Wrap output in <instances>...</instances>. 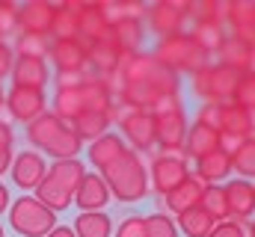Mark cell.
Wrapping results in <instances>:
<instances>
[{
    "label": "cell",
    "mask_w": 255,
    "mask_h": 237,
    "mask_svg": "<svg viewBox=\"0 0 255 237\" xmlns=\"http://www.w3.org/2000/svg\"><path fill=\"white\" fill-rule=\"evenodd\" d=\"M116 101H125L136 110L151 113L163 98L181 95V77L163 68L145 51L139 54H119V65L110 77Z\"/></svg>",
    "instance_id": "cell-1"
},
{
    "label": "cell",
    "mask_w": 255,
    "mask_h": 237,
    "mask_svg": "<svg viewBox=\"0 0 255 237\" xmlns=\"http://www.w3.org/2000/svg\"><path fill=\"white\" fill-rule=\"evenodd\" d=\"M27 139L33 148H39L42 154H51L57 160H71L83 148V142L71 130V124L63 121L54 110H45L39 118H33L27 124Z\"/></svg>",
    "instance_id": "cell-2"
},
{
    "label": "cell",
    "mask_w": 255,
    "mask_h": 237,
    "mask_svg": "<svg viewBox=\"0 0 255 237\" xmlns=\"http://www.w3.org/2000/svg\"><path fill=\"white\" fill-rule=\"evenodd\" d=\"M83 175H86V166L77 157H71V160H54L48 166L45 178L39 181V187H36V199L42 205H48L54 214H60V211H65L74 202V193H77Z\"/></svg>",
    "instance_id": "cell-3"
},
{
    "label": "cell",
    "mask_w": 255,
    "mask_h": 237,
    "mask_svg": "<svg viewBox=\"0 0 255 237\" xmlns=\"http://www.w3.org/2000/svg\"><path fill=\"white\" fill-rule=\"evenodd\" d=\"M101 178L107 181L110 196L116 202H125V205H133V202L145 199V193H148V166L130 148L119 160H113L107 169H101Z\"/></svg>",
    "instance_id": "cell-4"
},
{
    "label": "cell",
    "mask_w": 255,
    "mask_h": 237,
    "mask_svg": "<svg viewBox=\"0 0 255 237\" xmlns=\"http://www.w3.org/2000/svg\"><path fill=\"white\" fill-rule=\"evenodd\" d=\"M107 118H110V124L116 121L122 127V139H125V145H130V151L151 154L157 148V133H154V116L151 113L136 110L125 101H113Z\"/></svg>",
    "instance_id": "cell-5"
},
{
    "label": "cell",
    "mask_w": 255,
    "mask_h": 237,
    "mask_svg": "<svg viewBox=\"0 0 255 237\" xmlns=\"http://www.w3.org/2000/svg\"><path fill=\"white\" fill-rule=\"evenodd\" d=\"M151 57L157 59L163 68H169L172 74H187L190 77L193 71H199L202 65H208L211 57L193 42V36L187 30H181V33H172V36H166V39H157V48H154V54Z\"/></svg>",
    "instance_id": "cell-6"
},
{
    "label": "cell",
    "mask_w": 255,
    "mask_h": 237,
    "mask_svg": "<svg viewBox=\"0 0 255 237\" xmlns=\"http://www.w3.org/2000/svg\"><path fill=\"white\" fill-rule=\"evenodd\" d=\"M238 80H241V71L226 68L211 59L208 65L190 74V89L196 98H202V104H229L235 101Z\"/></svg>",
    "instance_id": "cell-7"
},
{
    "label": "cell",
    "mask_w": 255,
    "mask_h": 237,
    "mask_svg": "<svg viewBox=\"0 0 255 237\" xmlns=\"http://www.w3.org/2000/svg\"><path fill=\"white\" fill-rule=\"evenodd\" d=\"M9 226L21 237H48L57 229V214L36 196H18L9 205Z\"/></svg>",
    "instance_id": "cell-8"
},
{
    "label": "cell",
    "mask_w": 255,
    "mask_h": 237,
    "mask_svg": "<svg viewBox=\"0 0 255 237\" xmlns=\"http://www.w3.org/2000/svg\"><path fill=\"white\" fill-rule=\"evenodd\" d=\"M190 178V166H187V157H172V154H154L151 151V160H148V187L157 193V196H166L172 193L178 184H184Z\"/></svg>",
    "instance_id": "cell-9"
},
{
    "label": "cell",
    "mask_w": 255,
    "mask_h": 237,
    "mask_svg": "<svg viewBox=\"0 0 255 237\" xmlns=\"http://www.w3.org/2000/svg\"><path fill=\"white\" fill-rule=\"evenodd\" d=\"M190 121L184 110H169L154 116V133H157V148L160 154H172V157H184V139H187Z\"/></svg>",
    "instance_id": "cell-10"
},
{
    "label": "cell",
    "mask_w": 255,
    "mask_h": 237,
    "mask_svg": "<svg viewBox=\"0 0 255 237\" xmlns=\"http://www.w3.org/2000/svg\"><path fill=\"white\" fill-rule=\"evenodd\" d=\"M184 24H187V0H157L145 12V27L157 39L181 33Z\"/></svg>",
    "instance_id": "cell-11"
},
{
    "label": "cell",
    "mask_w": 255,
    "mask_h": 237,
    "mask_svg": "<svg viewBox=\"0 0 255 237\" xmlns=\"http://www.w3.org/2000/svg\"><path fill=\"white\" fill-rule=\"evenodd\" d=\"M6 110L9 116L30 124L33 118H39L48 110V95L45 89H21V86H12L6 92Z\"/></svg>",
    "instance_id": "cell-12"
},
{
    "label": "cell",
    "mask_w": 255,
    "mask_h": 237,
    "mask_svg": "<svg viewBox=\"0 0 255 237\" xmlns=\"http://www.w3.org/2000/svg\"><path fill=\"white\" fill-rule=\"evenodd\" d=\"M48 57L54 62L57 74H83L89 68L86 62V45L80 39H65V42H51Z\"/></svg>",
    "instance_id": "cell-13"
},
{
    "label": "cell",
    "mask_w": 255,
    "mask_h": 237,
    "mask_svg": "<svg viewBox=\"0 0 255 237\" xmlns=\"http://www.w3.org/2000/svg\"><path fill=\"white\" fill-rule=\"evenodd\" d=\"M80 98H83V113H101V116H107L110 107H113V101H116L110 80H104V77H98L92 71L83 74Z\"/></svg>",
    "instance_id": "cell-14"
},
{
    "label": "cell",
    "mask_w": 255,
    "mask_h": 237,
    "mask_svg": "<svg viewBox=\"0 0 255 237\" xmlns=\"http://www.w3.org/2000/svg\"><path fill=\"white\" fill-rule=\"evenodd\" d=\"M223 187H226V199H229V220L250 223L255 214V184L247 178H232Z\"/></svg>",
    "instance_id": "cell-15"
},
{
    "label": "cell",
    "mask_w": 255,
    "mask_h": 237,
    "mask_svg": "<svg viewBox=\"0 0 255 237\" xmlns=\"http://www.w3.org/2000/svg\"><path fill=\"white\" fill-rule=\"evenodd\" d=\"M83 9V0H65V3H57L54 9V21L48 27V39L51 42H65V39H80V15Z\"/></svg>",
    "instance_id": "cell-16"
},
{
    "label": "cell",
    "mask_w": 255,
    "mask_h": 237,
    "mask_svg": "<svg viewBox=\"0 0 255 237\" xmlns=\"http://www.w3.org/2000/svg\"><path fill=\"white\" fill-rule=\"evenodd\" d=\"M205 190H208V184L193 172L184 184H178L172 193H166V196H163V205H166V211H169V214H175V217H178V214H187V211H193V208H199V205H202Z\"/></svg>",
    "instance_id": "cell-17"
},
{
    "label": "cell",
    "mask_w": 255,
    "mask_h": 237,
    "mask_svg": "<svg viewBox=\"0 0 255 237\" xmlns=\"http://www.w3.org/2000/svg\"><path fill=\"white\" fill-rule=\"evenodd\" d=\"M9 172H12V181H15L21 190H36L39 181L48 172V163L42 160L39 151H21L18 157H12Z\"/></svg>",
    "instance_id": "cell-18"
},
{
    "label": "cell",
    "mask_w": 255,
    "mask_h": 237,
    "mask_svg": "<svg viewBox=\"0 0 255 237\" xmlns=\"http://www.w3.org/2000/svg\"><path fill=\"white\" fill-rule=\"evenodd\" d=\"M77 21H80V42L86 48L98 42H110V21L104 18L101 3H83Z\"/></svg>",
    "instance_id": "cell-19"
},
{
    "label": "cell",
    "mask_w": 255,
    "mask_h": 237,
    "mask_svg": "<svg viewBox=\"0 0 255 237\" xmlns=\"http://www.w3.org/2000/svg\"><path fill=\"white\" fill-rule=\"evenodd\" d=\"M110 199H113L110 187L101 178V172H86L80 187H77V193H74V202H77L80 211H104Z\"/></svg>",
    "instance_id": "cell-20"
},
{
    "label": "cell",
    "mask_w": 255,
    "mask_h": 237,
    "mask_svg": "<svg viewBox=\"0 0 255 237\" xmlns=\"http://www.w3.org/2000/svg\"><path fill=\"white\" fill-rule=\"evenodd\" d=\"M12 86H21V89H45V83L51 80V71H48V62L36 57H15L12 65Z\"/></svg>",
    "instance_id": "cell-21"
},
{
    "label": "cell",
    "mask_w": 255,
    "mask_h": 237,
    "mask_svg": "<svg viewBox=\"0 0 255 237\" xmlns=\"http://www.w3.org/2000/svg\"><path fill=\"white\" fill-rule=\"evenodd\" d=\"M54 3L48 0H27L18 9V30L21 33H48L54 21Z\"/></svg>",
    "instance_id": "cell-22"
},
{
    "label": "cell",
    "mask_w": 255,
    "mask_h": 237,
    "mask_svg": "<svg viewBox=\"0 0 255 237\" xmlns=\"http://www.w3.org/2000/svg\"><path fill=\"white\" fill-rule=\"evenodd\" d=\"M125 151H128L125 139H122L119 133L107 130V133H101L98 139L89 142V163L98 166V169H107V166H110L113 160H119Z\"/></svg>",
    "instance_id": "cell-23"
},
{
    "label": "cell",
    "mask_w": 255,
    "mask_h": 237,
    "mask_svg": "<svg viewBox=\"0 0 255 237\" xmlns=\"http://www.w3.org/2000/svg\"><path fill=\"white\" fill-rule=\"evenodd\" d=\"M217 148H220V133L193 121L190 130H187V139H184V157L187 160H202L205 154H211Z\"/></svg>",
    "instance_id": "cell-24"
},
{
    "label": "cell",
    "mask_w": 255,
    "mask_h": 237,
    "mask_svg": "<svg viewBox=\"0 0 255 237\" xmlns=\"http://www.w3.org/2000/svg\"><path fill=\"white\" fill-rule=\"evenodd\" d=\"M142 33H145V24H139V21H119V24L110 27V45L119 54H139Z\"/></svg>",
    "instance_id": "cell-25"
},
{
    "label": "cell",
    "mask_w": 255,
    "mask_h": 237,
    "mask_svg": "<svg viewBox=\"0 0 255 237\" xmlns=\"http://www.w3.org/2000/svg\"><path fill=\"white\" fill-rule=\"evenodd\" d=\"M232 157L226 154V151H211V154H205L202 160H196V175L202 178L205 184H223V181H229L232 178Z\"/></svg>",
    "instance_id": "cell-26"
},
{
    "label": "cell",
    "mask_w": 255,
    "mask_h": 237,
    "mask_svg": "<svg viewBox=\"0 0 255 237\" xmlns=\"http://www.w3.org/2000/svg\"><path fill=\"white\" fill-rule=\"evenodd\" d=\"M86 62H89L92 74H98V77L110 80V77H113V71H116V65H119V51H116L110 42L89 45V48H86Z\"/></svg>",
    "instance_id": "cell-27"
},
{
    "label": "cell",
    "mask_w": 255,
    "mask_h": 237,
    "mask_svg": "<svg viewBox=\"0 0 255 237\" xmlns=\"http://www.w3.org/2000/svg\"><path fill=\"white\" fill-rule=\"evenodd\" d=\"M220 133L255 136L253 124H250V110H244V107H241V104H235V101L220 104Z\"/></svg>",
    "instance_id": "cell-28"
},
{
    "label": "cell",
    "mask_w": 255,
    "mask_h": 237,
    "mask_svg": "<svg viewBox=\"0 0 255 237\" xmlns=\"http://www.w3.org/2000/svg\"><path fill=\"white\" fill-rule=\"evenodd\" d=\"M187 33H190L193 42H196L208 57H214V54L226 45V39H229L226 24H217V21H211V24H193Z\"/></svg>",
    "instance_id": "cell-29"
},
{
    "label": "cell",
    "mask_w": 255,
    "mask_h": 237,
    "mask_svg": "<svg viewBox=\"0 0 255 237\" xmlns=\"http://www.w3.org/2000/svg\"><path fill=\"white\" fill-rule=\"evenodd\" d=\"M101 12L110 21V27L119 24V21H139V24H145L148 6L142 0H110V3H101Z\"/></svg>",
    "instance_id": "cell-30"
},
{
    "label": "cell",
    "mask_w": 255,
    "mask_h": 237,
    "mask_svg": "<svg viewBox=\"0 0 255 237\" xmlns=\"http://www.w3.org/2000/svg\"><path fill=\"white\" fill-rule=\"evenodd\" d=\"M113 220L104 211H83L74 220V235L77 237H110Z\"/></svg>",
    "instance_id": "cell-31"
},
{
    "label": "cell",
    "mask_w": 255,
    "mask_h": 237,
    "mask_svg": "<svg viewBox=\"0 0 255 237\" xmlns=\"http://www.w3.org/2000/svg\"><path fill=\"white\" fill-rule=\"evenodd\" d=\"M223 15H226V3L220 0H187V21L190 24H223Z\"/></svg>",
    "instance_id": "cell-32"
},
{
    "label": "cell",
    "mask_w": 255,
    "mask_h": 237,
    "mask_svg": "<svg viewBox=\"0 0 255 237\" xmlns=\"http://www.w3.org/2000/svg\"><path fill=\"white\" fill-rule=\"evenodd\" d=\"M214 217L205 214L202 208H193L187 214H178V229L184 232V237H208L214 232Z\"/></svg>",
    "instance_id": "cell-33"
},
{
    "label": "cell",
    "mask_w": 255,
    "mask_h": 237,
    "mask_svg": "<svg viewBox=\"0 0 255 237\" xmlns=\"http://www.w3.org/2000/svg\"><path fill=\"white\" fill-rule=\"evenodd\" d=\"M250 51H253V48H247V45H241V42H235V39L229 36V39H226V45H223L214 57H217L220 65L235 68V71H241V74H244V71L250 68Z\"/></svg>",
    "instance_id": "cell-34"
},
{
    "label": "cell",
    "mask_w": 255,
    "mask_h": 237,
    "mask_svg": "<svg viewBox=\"0 0 255 237\" xmlns=\"http://www.w3.org/2000/svg\"><path fill=\"white\" fill-rule=\"evenodd\" d=\"M71 130L80 136V142L83 139H98L101 133H107L110 130V118L107 116H101V113H80V116L71 121Z\"/></svg>",
    "instance_id": "cell-35"
},
{
    "label": "cell",
    "mask_w": 255,
    "mask_h": 237,
    "mask_svg": "<svg viewBox=\"0 0 255 237\" xmlns=\"http://www.w3.org/2000/svg\"><path fill=\"white\" fill-rule=\"evenodd\" d=\"M12 51H15L18 57L45 59L48 57V51H51V39H48V33H18Z\"/></svg>",
    "instance_id": "cell-36"
},
{
    "label": "cell",
    "mask_w": 255,
    "mask_h": 237,
    "mask_svg": "<svg viewBox=\"0 0 255 237\" xmlns=\"http://www.w3.org/2000/svg\"><path fill=\"white\" fill-rule=\"evenodd\" d=\"M205 214L214 217V223H223L229 220V199H226V187L223 184H208L205 196H202V205H199Z\"/></svg>",
    "instance_id": "cell-37"
},
{
    "label": "cell",
    "mask_w": 255,
    "mask_h": 237,
    "mask_svg": "<svg viewBox=\"0 0 255 237\" xmlns=\"http://www.w3.org/2000/svg\"><path fill=\"white\" fill-rule=\"evenodd\" d=\"M232 169H235L241 178H247V181L255 178V136L244 139V145H241L238 154L232 157Z\"/></svg>",
    "instance_id": "cell-38"
},
{
    "label": "cell",
    "mask_w": 255,
    "mask_h": 237,
    "mask_svg": "<svg viewBox=\"0 0 255 237\" xmlns=\"http://www.w3.org/2000/svg\"><path fill=\"white\" fill-rule=\"evenodd\" d=\"M145 237H178V226L169 214H148L145 217Z\"/></svg>",
    "instance_id": "cell-39"
},
{
    "label": "cell",
    "mask_w": 255,
    "mask_h": 237,
    "mask_svg": "<svg viewBox=\"0 0 255 237\" xmlns=\"http://www.w3.org/2000/svg\"><path fill=\"white\" fill-rule=\"evenodd\" d=\"M235 104H241L244 110H253L255 107V74L253 71H244L241 74L238 89H235Z\"/></svg>",
    "instance_id": "cell-40"
},
{
    "label": "cell",
    "mask_w": 255,
    "mask_h": 237,
    "mask_svg": "<svg viewBox=\"0 0 255 237\" xmlns=\"http://www.w3.org/2000/svg\"><path fill=\"white\" fill-rule=\"evenodd\" d=\"M18 3L12 0H0V39L18 33Z\"/></svg>",
    "instance_id": "cell-41"
},
{
    "label": "cell",
    "mask_w": 255,
    "mask_h": 237,
    "mask_svg": "<svg viewBox=\"0 0 255 237\" xmlns=\"http://www.w3.org/2000/svg\"><path fill=\"white\" fill-rule=\"evenodd\" d=\"M116 237H145V217L130 214L116 226Z\"/></svg>",
    "instance_id": "cell-42"
},
{
    "label": "cell",
    "mask_w": 255,
    "mask_h": 237,
    "mask_svg": "<svg viewBox=\"0 0 255 237\" xmlns=\"http://www.w3.org/2000/svg\"><path fill=\"white\" fill-rule=\"evenodd\" d=\"M208 237H250V229L247 223H238V220H223L214 226V232Z\"/></svg>",
    "instance_id": "cell-43"
},
{
    "label": "cell",
    "mask_w": 255,
    "mask_h": 237,
    "mask_svg": "<svg viewBox=\"0 0 255 237\" xmlns=\"http://www.w3.org/2000/svg\"><path fill=\"white\" fill-rule=\"evenodd\" d=\"M196 124H205L220 133V104H202L196 110Z\"/></svg>",
    "instance_id": "cell-44"
},
{
    "label": "cell",
    "mask_w": 255,
    "mask_h": 237,
    "mask_svg": "<svg viewBox=\"0 0 255 237\" xmlns=\"http://www.w3.org/2000/svg\"><path fill=\"white\" fill-rule=\"evenodd\" d=\"M244 139H250V136H235V133H220V151H226L229 157H235V154H238V148L244 145Z\"/></svg>",
    "instance_id": "cell-45"
},
{
    "label": "cell",
    "mask_w": 255,
    "mask_h": 237,
    "mask_svg": "<svg viewBox=\"0 0 255 237\" xmlns=\"http://www.w3.org/2000/svg\"><path fill=\"white\" fill-rule=\"evenodd\" d=\"M12 65H15V51H12V45L0 42V80H3L6 74H12Z\"/></svg>",
    "instance_id": "cell-46"
},
{
    "label": "cell",
    "mask_w": 255,
    "mask_h": 237,
    "mask_svg": "<svg viewBox=\"0 0 255 237\" xmlns=\"http://www.w3.org/2000/svg\"><path fill=\"white\" fill-rule=\"evenodd\" d=\"M15 142V133H12V124L0 118V148H12Z\"/></svg>",
    "instance_id": "cell-47"
},
{
    "label": "cell",
    "mask_w": 255,
    "mask_h": 237,
    "mask_svg": "<svg viewBox=\"0 0 255 237\" xmlns=\"http://www.w3.org/2000/svg\"><path fill=\"white\" fill-rule=\"evenodd\" d=\"M9 166H12V148H0V175L9 172Z\"/></svg>",
    "instance_id": "cell-48"
},
{
    "label": "cell",
    "mask_w": 255,
    "mask_h": 237,
    "mask_svg": "<svg viewBox=\"0 0 255 237\" xmlns=\"http://www.w3.org/2000/svg\"><path fill=\"white\" fill-rule=\"evenodd\" d=\"M9 205H12V202H9V190L0 184V214H6V211H9Z\"/></svg>",
    "instance_id": "cell-49"
},
{
    "label": "cell",
    "mask_w": 255,
    "mask_h": 237,
    "mask_svg": "<svg viewBox=\"0 0 255 237\" xmlns=\"http://www.w3.org/2000/svg\"><path fill=\"white\" fill-rule=\"evenodd\" d=\"M48 237H77V235H74V229H68V226H57Z\"/></svg>",
    "instance_id": "cell-50"
},
{
    "label": "cell",
    "mask_w": 255,
    "mask_h": 237,
    "mask_svg": "<svg viewBox=\"0 0 255 237\" xmlns=\"http://www.w3.org/2000/svg\"><path fill=\"white\" fill-rule=\"evenodd\" d=\"M247 71H253V74H255V48L250 51V68H247Z\"/></svg>",
    "instance_id": "cell-51"
},
{
    "label": "cell",
    "mask_w": 255,
    "mask_h": 237,
    "mask_svg": "<svg viewBox=\"0 0 255 237\" xmlns=\"http://www.w3.org/2000/svg\"><path fill=\"white\" fill-rule=\"evenodd\" d=\"M247 229H250V237H255V220H250V223H247Z\"/></svg>",
    "instance_id": "cell-52"
},
{
    "label": "cell",
    "mask_w": 255,
    "mask_h": 237,
    "mask_svg": "<svg viewBox=\"0 0 255 237\" xmlns=\"http://www.w3.org/2000/svg\"><path fill=\"white\" fill-rule=\"evenodd\" d=\"M250 124H253V133H255V107L250 110Z\"/></svg>",
    "instance_id": "cell-53"
},
{
    "label": "cell",
    "mask_w": 255,
    "mask_h": 237,
    "mask_svg": "<svg viewBox=\"0 0 255 237\" xmlns=\"http://www.w3.org/2000/svg\"><path fill=\"white\" fill-rule=\"evenodd\" d=\"M6 104V92H3V86H0V107Z\"/></svg>",
    "instance_id": "cell-54"
},
{
    "label": "cell",
    "mask_w": 255,
    "mask_h": 237,
    "mask_svg": "<svg viewBox=\"0 0 255 237\" xmlns=\"http://www.w3.org/2000/svg\"><path fill=\"white\" fill-rule=\"evenodd\" d=\"M0 237H3V226H0Z\"/></svg>",
    "instance_id": "cell-55"
},
{
    "label": "cell",
    "mask_w": 255,
    "mask_h": 237,
    "mask_svg": "<svg viewBox=\"0 0 255 237\" xmlns=\"http://www.w3.org/2000/svg\"><path fill=\"white\" fill-rule=\"evenodd\" d=\"M253 30H255V18H253Z\"/></svg>",
    "instance_id": "cell-56"
},
{
    "label": "cell",
    "mask_w": 255,
    "mask_h": 237,
    "mask_svg": "<svg viewBox=\"0 0 255 237\" xmlns=\"http://www.w3.org/2000/svg\"><path fill=\"white\" fill-rule=\"evenodd\" d=\"M0 42H3V39H0Z\"/></svg>",
    "instance_id": "cell-57"
}]
</instances>
